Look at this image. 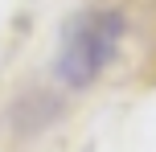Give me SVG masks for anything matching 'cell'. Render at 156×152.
Returning a JSON list of instances; mask_svg holds the SVG:
<instances>
[{
  "mask_svg": "<svg viewBox=\"0 0 156 152\" xmlns=\"http://www.w3.org/2000/svg\"><path fill=\"white\" fill-rule=\"evenodd\" d=\"M119 33H123V21H119L111 8H90L66 29L62 49H58V74L70 87H90L103 70H107L111 54L119 45Z\"/></svg>",
  "mask_w": 156,
  "mask_h": 152,
  "instance_id": "6da1fadb",
  "label": "cell"
}]
</instances>
